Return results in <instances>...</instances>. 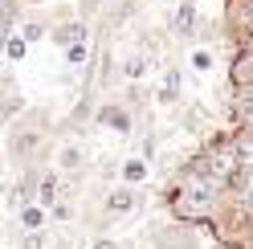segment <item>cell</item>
<instances>
[{"instance_id": "4", "label": "cell", "mask_w": 253, "mask_h": 249, "mask_svg": "<svg viewBox=\"0 0 253 249\" xmlns=\"http://www.w3.org/2000/svg\"><path fill=\"white\" fill-rule=\"evenodd\" d=\"M233 119H237V127H241V131H253V90H237Z\"/></svg>"}, {"instance_id": "13", "label": "cell", "mask_w": 253, "mask_h": 249, "mask_svg": "<svg viewBox=\"0 0 253 249\" xmlns=\"http://www.w3.org/2000/svg\"><path fill=\"white\" fill-rule=\"evenodd\" d=\"M25 49H29V45H25L21 37H8V57H12V61H21V57H25Z\"/></svg>"}, {"instance_id": "12", "label": "cell", "mask_w": 253, "mask_h": 249, "mask_svg": "<svg viewBox=\"0 0 253 249\" xmlns=\"http://www.w3.org/2000/svg\"><path fill=\"white\" fill-rule=\"evenodd\" d=\"M21 221L37 233V229H41V208H21Z\"/></svg>"}, {"instance_id": "16", "label": "cell", "mask_w": 253, "mask_h": 249, "mask_svg": "<svg viewBox=\"0 0 253 249\" xmlns=\"http://www.w3.org/2000/svg\"><path fill=\"white\" fill-rule=\"evenodd\" d=\"M139 74H143V57H131L126 61V78H139Z\"/></svg>"}, {"instance_id": "9", "label": "cell", "mask_w": 253, "mask_h": 249, "mask_svg": "<svg viewBox=\"0 0 253 249\" xmlns=\"http://www.w3.org/2000/svg\"><path fill=\"white\" fill-rule=\"evenodd\" d=\"M57 164L66 167V172H70V167H82V151H78V147H61L57 151Z\"/></svg>"}, {"instance_id": "14", "label": "cell", "mask_w": 253, "mask_h": 249, "mask_svg": "<svg viewBox=\"0 0 253 249\" xmlns=\"http://www.w3.org/2000/svg\"><path fill=\"white\" fill-rule=\"evenodd\" d=\"M209 66H212V53L196 49V53H192V70H209Z\"/></svg>"}, {"instance_id": "15", "label": "cell", "mask_w": 253, "mask_h": 249, "mask_svg": "<svg viewBox=\"0 0 253 249\" xmlns=\"http://www.w3.org/2000/svg\"><path fill=\"white\" fill-rule=\"evenodd\" d=\"M241 25H245V33L253 37V0H245V8H241Z\"/></svg>"}, {"instance_id": "5", "label": "cell", "mask_w": 253, "mask_h": 249, "mask_svg": "<svg viewBox=\"0 0 253 249\" xmlns=\"http://www.w3.org/2000/svg\"><path fill=\"white\" fill-rule=\"evenodd\" d=\"M135 205H139L135 188H119V192H110V196H106V212H110V216H123V212H131Z\"/></svg>"}, {"instance_id": "3", "label": "cell", "mask_w": 253, "mask_h": 249, "mask_svg": "<svg viewBox=\"0 0 253 249\" xmlns=\"http://www.w3.org/2000/svg\"><path fill=\"white\" fill-rule=\"evenodd\" d=\"M229 78L237 90H253V49H241L237 53V61L229 66Z\"/></svg>"}, {"instance_id": "10", "label": "cell", "mask_w": 253, "mask_h": 249, "mask_svg": "<svg viewBox=\"0 0 253 249\" xmlns=\"http://www.w3.org/2000/svg\"><path fill=\"white\" fill-rule=\"evenodd\" d=\"M176 94H180V78L168 74V82L160 86V102H176Z\"/></svg>"}, {"instance_id": "1", "label": "cell", "mask_w": 253, "mask_h": 249, "mask_svg": "<svg viewBox=\"0 0 253 249\" xmlns=\"http://www.w3.org/2000/svg\"><path fill=\"white\" fill-rule=\"evenodd\" d=\"M196 245H200V229L184 225V221H176V225H168V229L155 233V249H196Z\"/></svg>"}, {"instance_id": "11", "label": "cell", "mask_w": 253, "mask_h": 249, "mask_svg": "<svg viewBox=\"0 0 253 249\" xmlns=\"http://www.w3.org/2000/svg\"><path fill=\"white\" fill-rule=\"evenodd\" d=\"M102 123H110V127H119V131L131 127V119H126L123 111H102Z\"/></svg>"}, {"instance_id": "7", "label": "cell", "mask_w": 253, "mask_h": 249, "mask_svg": "<svg viewBox=\"0 0 253 249\" xmlns=\"http://www.w3.org/2000/svg\"><path fill=\"white\" fill-rule=\"evenodd\" d=\"M123 180H126V184H143V180H147V164H143V160H126V164H123Z\"/></svg>"}, {"instance_id": "8", "label": "cell", "mask_w": 253, "mask_h": 249, "mask_svg": "<svg viewBox=\"0 0 253 249\" xmlns=\"http://www.w3.org/2000/svg\"><path fill=\"white\" fill-rule=\"evenodd\" d=\"M192 12H196V4H192V0H184L180 12H176V29H180V33H192Z\"/></svg>"}, {"instance_id": "19", "label": "cell", "mask_w": 253, "mask_h": 249, "mask_svg": "<svg viewBox=\"0 0 253 249\" xmlns=\"http://www.w3.org/2000/svg\"><path fill=\"white\" fill-rule=\"evenodd\" d=\"M90 249H119V241H110V237H98V241H94Z\"/></svg>"}, {"instance_id": "2", "label": "cell", "mask_w": 253, "mask_h": 249, "mask_svg": "<svg viewBox=\"0 0 253 249\" xmlns=\"http://www.w3.org/2000/svg\"><path fill=\"white\" fill-rule=\"evenodd\" d=\"M233 147V160H237V172L241 176H253V131H237L229 139Z\"/></svg>"}, {"instance_id": "20", "label": "cell", "mask_w": 253, "mask_h": 249, "mask_svg": "<svg viewBox=\"0 0 253 249\" xmlns=\"http://www.w3.org/2000/svg\"><path fill=\"white\" fill-rule=\"evenodd\" d=\"M0 176H4V172H0Z\"/></svg>"}, {"instance_id": "18", "label": "cell", "mask_w": 253, "mask_h": 249, "mask_svg": "<svg viewBox=\"0 0 253 249\" xmlns=\"http://www.w3.org/2000/svg\"><path fill=\"white\" fill-rule=\"evenodd\" d=\"M66 57H70V61H82V57H86V45H70Z\"/></svg>"}, {"instance_id": "6", "label": "cell", "mask_w": 253, "mask_h": 249, "mask_svg": "<svg viewBox=\"0 0 253 249\" xmlns=\"http://www.w3.org/2000/svg\"><path fill=\"white\" fill-rule=\"evenodd\" d=\"M53 41L61 45V49H70V45H82V41H86V25H82V21H70V25H61L57 33H53Z\"/></svg>"}, {"instance_id": "17", "label": "cell", "mask_w": 253, "mask_h": 249, "mask_svg": "<svg viewBox=\"0 0 253 249\" xmlns=\"http://www.w3.org/2000/svg\"><path fill=\"white\" fill-rule=\"evenodd\" d=\"M25 249H45V237H41V233H29V237H25Z\"/></svg>"}]
</instances>
